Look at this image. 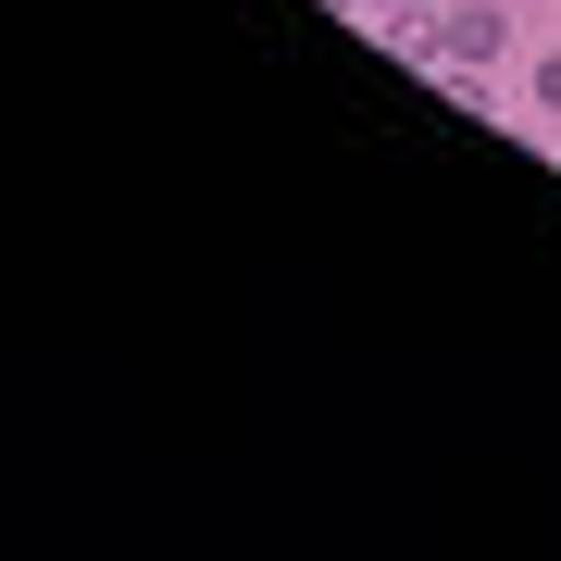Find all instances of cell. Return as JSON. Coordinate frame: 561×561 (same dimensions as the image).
I'll list each match as a JSON object with an SVG mask.
<instances>
[{
    "label": "cell",
    "instance_id": "7a4b0ae2",
    "mask_svg": "<svg viewBox=\"0 0 561 561\" xmlns=\"http://www.w3.org/2000/svg\"><path fill=\"white\" fill-rule=\"evenodd\" d=\"M424 13H437V0H362V25H375V38H424Z\"/></svg>",
    "mask_w": 561,
    "mask_h": 561
},
{
    "label": "cell",
    "instance_id": "3957f363",
    "mask_svg": "<svg viewBox=\"0 0 561 561\" xmlns=\"http://www.w3.org/2000/svg\"><path fill=\"white\" fill-rule=\"evenodd\" d=\"M537 113H561V50H549V62H537Z\"/></svg>",
    "mask_w": 561,
    "mask_h": 561
},
{
    "label": "cell",
    "instance_id": "5b68a950",
    "mask_svg": "<svg viewBox=\"0 0 561 561\" xmlns=\"http://www.w3.org/2000/svg\"><path fill=\"white\" fill-rule=\"evenodd\" d=\"M524 13H537V0H524Z\"/></svg>",
    "mask_w": 561,
    "mask_h": 561
},
{
    "label": "cell",
    "instance_id": "6da1fadb",
    "mask_svg": "<svg viewBox=\"0 0 561 561\" xmlns=\"http://www.w3.org/2000/svg\"><path fill=\"white\" fill-rule=\"evenodd\" d=\"M512 13H524V0H437L424 62H437V76H486V62L512 50Z\"/></svg>",
    "mask_w": 561,
    "mask_h": 561
},
{
    "label": "cell",
    "instance_id": "277c9868",
    "mask_svg": "<svg viewBox=\"0 0 561 561\" xmlns=\"http://www.w3.org/2000/svg\"><path fill=\"white\" fill-rule=\"evenodd\" d=\"M324 13H362V0H324Z\"/></svg>",
    "mask_w": 561,
    "mask_h": 561
}]
</instances>
